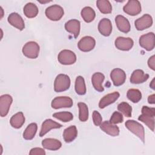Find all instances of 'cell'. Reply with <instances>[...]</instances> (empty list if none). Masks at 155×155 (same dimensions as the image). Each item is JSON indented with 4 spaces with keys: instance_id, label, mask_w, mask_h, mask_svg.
Returning a JSON list of instances; mask_svg holds the SVG:
<instances>
[{
    "instance_id": "obj_1",
    "label": "cell",
    "mask_w": 155,
    "mask_h": 155,
    "mask_svg": "<svg viewBox=\"0 0 155 155\" xmlns=\"http://www.w3.org/2000/svg\"><path fill=\"white\" fill-rule=\"evenodd\" d=\"M125 127L134 134L137 136L140 140L145 142V130L143 127L138 122L134 120H128L126 121Z\"/></svg>"
},
{
    "instance_id": "obj_26",
    "label": "cell",
    "mask_w": 155,
    "mask_h": 155,
    "mask_svg": "<svg viewBox=\"0 0 155 155\" xmlns=\"http://www.w3.org/2000/svg\"><path fill=\"white\" fill-rule=\"evenodd\" d=\"M38 8L36 4L32 2H28L24 7V13L28 18H33L38 14Z\"/></svg>"
},
{
    "instance_id": "obj_31",
    "label": "cell",
    "mask_w": 155,
    "mask_h": 155,
    "mask_svg": "<svg viewBox=\"0 0 155 155\" xmlns=\"http://www.w3.org/2000/svg\"><path fill=\"white\" fill-rule=\"evenodd\" d=\"M127 98L133 103H137L142 99V93L138 89L131 88L127 93Z\"/></svg>"
},
{
    "instance_id": "obj_4",
    "label": "cell",
    "mask_w": 155,
    "mask_h": 155,
    "mask_svg": "<svg viewBox=\"0 0 155 155\" xmlns=\"http://www.w3.org/2000/svg\"><path fill=\"white\" fill-rule=\"evenodd\" d=\"M39 46L35 41H29L27 42L22 47L23 54L30 59H36L38 58L39 53Z\"/></svg>"
},
{
    "instance_id": "obj_10",
    "label": "cell",
    "mask_w": 155,
    "mask_h": 155,
    "mask_svg": "<svg viewBox=\"0 0 155 155\" xmlns=\"http://www.w3.org/2000/svg\"><path fill=\"white\" fill-rule=\"evenodd\" d=\"M110 78L116 87H119L124 84L126 80V74L120 68H114L110 73Z\"/></svg>"
},
{
    "instance_id": "obj_13",
    "label": "cell",
    "mask_w": 155,
    "mask_h": 155,
    "mask_svg": "<svg viewBox=\"0 0 155 155\" xmlns=\"http://www.w3.org/2000/svg\"><path fill=\"white\" fill-rule=\"evenodd\" d=\"M134 42L130 38L118 37L114 41V45L116 47L120 50L128 51L131 50L133 46Z\"/></svg>"
},
{
    "instance_id": "obj_7",
    "label": "cell",
    "mask_w": 155,
    "mask_h": 155,
    "mask_svg": "<svg viewBox=\"0 0 155 155\" xmlns=\"http://www.w3.org/2000/svg\"><path fill=\"white\" fill-rule=\"evenodd\" d=\"M73 102L71 98L68 96H58L51 101V107L54 109L61 108H70L73 106Z\"/></svg>"
},
{
    "instance_id": "obj_37",
    "label": "cell",
    "mask_w": 155,
    "mask_h": 155,
    "mask_svg": "<svg viewBox=\"0 0 155 155\" xmlns=\"http://www.w3.org/2000/svg\"><path fill=\"white\" fill-rule=\"evenodd\" d=\"M92 118H93V123L96 126H99L102 124V117L101 114L97 111L94 110L93 112Z\"/></svg>"
},
{
    "instance_id": "obj_34",
    "label": "cell",
    "mask_w": 155,
    "mask_h": 155,
    "mask_svg": "<svg viewBox=\"0 0 155 155\" xmlns=\"http://www.w3.org/2000/svg\"><path fill=\"white\" fill-rule=\"evenodd\" d=\"M139 120L143 122L152 131L154 130V117L142 114L138 117Z\"/></svg>"
},
{
    "instance_id": "obj_40",
    "label": "cell",
    "mask_w": 155,
    "mask_h": 155,
    "mask_svg": "<svg viewBox=\"0 0 155 155\" xmlns=\"http://www.w3.org/2000/svg\"><path fill=\"white\" fill-rule=\"evenodd\" d=\"M148 65L153 70H155V56L153 55L148 60Z\"/></svg>"
},
{
    "instance_id": "obj_16",
    "label": "cell",
    "mask_w": 155,
    "mask_h": 155,
    "mask_svg": "<svg viewBox=\"0 0 155 155\" xmlns=\"http://www.w3.org/2000/svg\"><path fill=\"white\" fill-rule=\"evenodd\" d=\"M148 78V74L145 73L142 70L137 69L132 73L130 77V82L134 84H139L147 81Z\"/></svg>"
},
{
    "instance_id": "obj_36",
    "label": "cell",
    "mask_w": 155,
    "mask_h": 155,
    "mask_svg": "<svg viewBox=\"0 0 155 155\" xmlns=\"http://www.w3.org/2000/svg\"><path fill=\"white\" fill-rule=\"evenodd\" d=\"M123 120H124V118L122 113L118 111H114L112 114L109 121L113 124H117L122 123Z\"/></svg>"
},
{
    "instance_id": "obj_6",
    "label": "cell",
    "mask_w": 155,
    "mask_h": 155,
    "mask_svg": "<svg viewBox=\"0 0 155 155\" xmlns=\"http://www.w3.org/2000/svg\"><path fill=\"white\" fill-rule=\"evenodd\" d=\"M139 45L147 51H151L154 48V34L153 32L142 35L139 38Z\"/></svg>"
},
{
    "instance_id": "obj_11",
    "label": "cell",
    "mask_w": 155,
    "mask_h": 155,
    "mask_svg": "<svg viewBox=\"0 0 155 155\" xmlns=\"http://www.w3.org/2000/svg\"><path fill=\"white\" fill-rule=\"evenodd\" d=\"M13 102L12 97L8 94L1 95L0 97V115L5 117L8 113L10 107Z\"/></svg>"
},
{
    "instance_id": "obj_23",
    "label": "cell",
    "mask_w": 155,
    "mask_h": 155,
    "mask_svg": "<svg viewBox=\"0 0 155 155\" xmlns=\"http://www.w3.org/2000/svg\"><path fill=\"white\" fill-rule=\"evenodd\" d=\"M42 147L48 150L56 151L59 150L61 146V142L56 139L53 138H46L42 141Z\"/></svg>"
},
{
    "instance_id": "obj_27",
    "label": "cell",
    "mask_w": 155,
    "mask_h": 155,
    "mask_svg": "<svg viewBox=\"0 0 155 155\" xmlns=\"http://www.w3.org/2000/svg\"><path fill=\"white\" fill-rule=\"evenodd\" d=\"M81 15L84 21L87 23L92 22L96 17L94 10L90 7H84L81 10Z\"/></svg>"
},
{
    "instance_id": "obj_8",
    "label": "cell",
    "mask_w": 155,
    "mask_h": 155,
    "mask_svg": "<svg viewBox=\"0 0 155 155\" xmlns=\"http://www.w3.org/2000/svg\"><path fill=\"white\" fill-rule=\"evenodd\" d=\"M141 4L137 0H130L124 6V12L128 15L136 16L141 12Z\"/></svg>"
},
{
    "instance_id": "obj_9",
    "label": "cell",
    "mask_w": 155,
    "mask_h": 155,
    "mask_svg": "<svg viewBox=\"0 0 155 155\" xmlns=\"http://www.w3.org/2000/svg\"><path fill=\"white\" fill-rule=\"evenodd\" d=\"M96 45L95 39L90 36L82 38L78 43V48L84 52H88L92 50Z\"/></svg>"
},
{
    "instance_id": "obj_28",
    "label": "cell",
    "mask_w": 155,
    "mask_h": 155,
    "mask_svg": "<svg viewBox=\"0 0 155 155\" xmlns=\"http://www.w3.org/2000/svg\"><path fill=\"white\" fill-rule=\"evenodd\" d=\"M38 130V125L36 123L30 124L23 133V137L25 140H31L34 138Z\"/></svg>"
},
{
    "instance_id": "obj_35",
    "label": "cell",
    "mask_w": 155,
    "mask_h": 155,
    "mask_svg": "<svg viewBox=\"0 0 155 155\" xmlns=\"http://www.w3.org/2000/svg\"><path fill=\"white\" fill-rule=\"evenodd\" d=\"M117 110L125 117H130L131 116L132 107L126 102H122L120 103L117 105Z\"/></svg>"
},
{
    "instance_id": "obj_3",
    "label": "cell",
    "mask_w": 155,
    "mask_h": 155,
    "mask_svg": "<svg viewBox=\"0 0 155 155\" xmlns=\"http://www.w3.org/2000/svg\"><path fill=\"white\" fill-rule=\"evenodd\" d=\"M45 15L48 19L53 21L60 20L64 14L63 8L58 5L54 4L47 7L45 11Z\"/></svg>"
},
{
    "instance_id": "obj_33",
    "label": "cell",
    "mask_w": 155,
    "mask_h": 155,
    "mask_svg": "<svg viewBox=\"0 0 155 155\" xmlns=\"http://www.w3.org/2000/svg\"><path fill=\"white\" fill-rule=\"evenodd\" d=\"M53 117L64 122H70L73 119V114L68 111H62V112L55 113L53 114Z\"/></svg>"
},
{
    "instance_id": "obj_30",
    "label": "cell",
    "mask_w": 155,
    "mask_h": 155,
    "mask_svg": "<svg viewBox=\"0 0 155 155\" xmlns=\"http://www.w3.org/2000/svg\"><path fill=\"white\" fill-rule=\"evenodd\" d=\"M75 91L79 95H84L86 93V85L84 79L82 76H79L75 81Z\"/></svg>"
},
{
    "instance_id": "obj_17",
    "label": "cell",
    "mask_w": 155,
    "mask_h": 155,
    "mask_svg": "<svg viewBox=\"0 0 155 155\" xmlns=\"http://www.w3.org/2000/svg\"><path fill=\"white\" fill-rule=\"evenodd\" d=\"M62 127V125L50 119H47L45 120L41 126V129L39 133V136L42 137L45 134H47L48 131H50L52 129L59 128Z\"/></svg>"
},
{
    "instance_id": "obj_20",
    "label": "cell",
    "mask_w": 155,
    "mask_h": 155,
    "mask_svg": "<svg viewBox=\"0 0 155 155\" xmlns=\"http://www.w3.org/2000/svg\"><path fill=\"white\" fill-rule=\"evenodd\" d=\"M115 22L119 31L127 33L130 31L131 26L128 20L122 15H117L115 18Z\"/></svg>"
},
{
    "instance_id": "obj_24",
    "label": "cell",
    "mask_w": 155,
    "mask_h": 155,
    "mask_svg": "<svg viewBox=\"0 0 155 155\" xmlns=\"http://www.w3.org/2000/svg\"><path fill=\"white\" fill-rule=\"evenodd\" d=\"M78 136V130L75 125H71L65 128L63 133V138L65 142L70 143L73 141Z\"/></svg>"
},
{
    "instance_id": "obj_12",
    "label": "cell",
    "mask_w": 155,
    "mask_h": 155,
    "mask_svg": "<svg viewBox=\"0 0 155 155\" xmlns=\"http://www.w3.org/2000/svg\"><path fill=\"white\" fill-rule=\"evenodd\" d=\"M153 24L152 17L148 14H145L142 17L137 19L134 22L136 28L142 31L150 27Z\"/></svg>"
},
{
    "instance_id": "obj_2",
    "label": "cell",
    "mask_w": 155,
    "mask_h": 155,
    "mask_svg": "<svg viewBox=\"0 0 155 155\" xmlns=\"http://www.w3.org/2000/svg\"><path fill=\"white\" fill-rule=\"evenodd\" d=\"M70 86V79L65 74H59L54 82V90L56 92H62L68 90Z\"/></svg>"
},
{
    "instance_id": "obj_38",
    "label": "cell",
    "mask_w": 155,
    "mask_h": 155,
    "mask_svg": "<svg viewBox=\"0 0 155 155\" xmlns=\"http://www.w3.org/2000/svg\"><path fill=\"white\" fill-rule=\"evenodd\" d=\"M142 114L150 116L152 117L155 116V108L148 107L147 106H143L142 108Z\"/></svg>"
},
{
    "instance_id": "obj_21",
    "label": "cell",
    "mask_w": 155,
    "mask_h": 155,
    "mask_svg": "<svg viewBox=\"0 0 155 155\" xmlns=\"http://www.w3.org/2000/svg\"><path fill=\"white\" fill-rule=\"evenodd\" d=\"M98 30L100 33L104 36H108L112 31V24L108 18L102 19L98 24Z\"/></svg>"
},
{
    "instance_id": "obj_22",
    "label": "cell",
    "mask_w": 155,
    "mask_h": 155,
    "mask_svg": "<svg viewBox=\"0 0 155 155\" xmlns=\"http://www.w3.org/2000/svg\"><path fill=\"white\" fill-rule=\"evenodd\" d=\"M105 79L104 75L100 72L94 73L91 77V82L94 88L99 91L102 92L104 90L102 86V82Z\"/></svg>"
},
{
    "instance_id": "obj_42",
    "label": "cell",
    "mask_w": 155,
    "mask_h": 155,
    "mask_svg": "<svg viewBox=\"0 0 155 155\" xmlns=\"http://www.w3.org/2000/svg\"><path fill=\"white\" fill-rule=\"evenodd\" d=\"M154 80L155 79L153 78L151 81V82H150V87L153 89V90H154L155 89V84H154Z\"/></svg>"
},
{
    "instance_id": "obj_41",
    "label": "cell",
    "mask_w": 155,
    "mask_h": 155,
    "mask_svg": "<svg viewBox=\"0 0 155 155\" xmlns=\"http://www.w3.org/2000/svg\"><path fill=\"white\" fill-rule=\"evenodd\" d=\"M148 102L150 104H155V94H153L150 95L148 97Z\"/></svg>"
},
{
    "instance_id": "obj_19",
    "label": "cell",
    "mask_w": 155,
    "mask_h": 155,
    "mask_svg": "<svg viewBox=\"0 0 155 155\" xmlns=\"http://www.w3.org/2000/svg\"><path fill=\"white\" fill-rule=\"evenodd\" d=\"M100 128L111 136H117L119 134V128L117 126L106 120L100 125Z\"/></svg>"
},
{
    "instance_id": "obj_14",
    "label": "cell",
    "mask_w": 155,
    "mask_h": 155,
    "mask_svg": "<svg viewBox=\"0 0 155 155\" xmlns=\"http://www.w3.org/2000/svg\"><path fill=\"white\" fill-rule=\"evenodd\" d=\"M7 20L11 25L19 30H22L25 28V24L23 19L17 13L13 12L10 13L8 16Z\"/></svg>"
},
{
    "instance_id": "obj_18",
    "label": "cell",
    "mask_w": 155,
    "mask_h": 155,
    "mask_svg": "<svg viewBox=\"0 0 155 155\" xmlns=\"http://www.w3.org/2000/svg\"><path fill=\"white\" fill-rule=\"evenodd\" d=\"M120 96V94L117 91H114L111 93H109L103 97L101 98L99 102V107L101 109L104 108L108 105L114 103L117 100Z\"/></svg>"
},
{
    "instance_id": "obj_5",
    "label": "cell",
    "mask_w": 155,
    "mask_h": 155,
    "mask_svg": "<svg viewBox=\"0 0 155 155\" xmlns=\"http://www.w3.org/2000/svg\"><path fill=\"white\" fill-rule=\"evenodd\" d=\"M58 60L62 65H71L76 61V56L71 50H63L58 54Z\"/></svg>"
},
{
    "instance_id": "obj_29",
    "label": "cell",
    "mask_w": 155,
    "mask_h": 155,
    "mask_svg": "<svg viewBox=\"0 0 155 155\" xmlns=\"http://www.w3.org/2000/svg\"><path fill=\"white\" fill-rule=\"evenodd\" d=\"M96 6L103 14H109L112 12V6L108 0H98L96 1Z\"/></svg>"
},
{
    "instance_id": "obj_25",
    "label": "cell",
    "mask_w": 155,
    "mask_h": 155,
    "mask_svg": "<svg viewBox=\"0 0 155 155\" xmlns=\"http://www.w3.org/2000/svg\"><path fill=\"white\" fill-rule=\"evenodd\" d=\"M25 122V117L22 112L19 111L13 115L10 120V125L12 127L18 129L20 128Z\"/></svg>"
},
{
    "instance_id": "obj_43",
    "label": "cell",
    "mask_w": 155,
    "mask_h": 155,
    "mask_svg": "<svg viewBox=\"0 0 155 155\" xmlns=\"http://www.w3.org/2000/svg\"><path fill=\"white\" fill-rule=\"evenodd\" d=\"M0 11H1V19L2 18L3 16H4V10L2 9V8L1 7H0Z\"/></svg>"
},
{
    "instance_id": "obj_32",
    "label": "cell",
    "mask_w": 155,
    "mask_h": 155,
    "mask_svg": "<svg viewBox=\"0 0 155 155\" xmlns=\"http://www.w3.org/2000/svg\"><path fill=\"white\" fill-rule=\"evenodd\" d=\"M79 108V119L81 122H85L88 119V108L87 105L84 102L78 104Z\"/></svg>"
},
{
    "instance_id": "obj_15",
    "label": "cell",
    "mask_w": 155,
    "mask_h": 155,
    "mask_svg": "<svg viewBox=\"0 0 155 155\" xmlns=\"http://www.w3.org/2000/svg\"><path fill=\"white\" fill-rule=\"evenodd\" d=\"M80 28L81 24L79 21L75 19H70L65 24V29L66 31L73 35L75 38L79 35Z\"/></svg>"
},
{
    "instance_id": "obj_39",
    "label": "cell",
    "mask_w": 155,
    "mask_h": 155,
    "mask_svg": "<svg viewBox=\"0 0 155 155\" xmlns=\"http://www.w3.org/2000/svg\"><path fill=\"white\" fill-rule=\"evenodd\" d=\"M29 154L30 155H45V151L44 150V149L39 148V147H36L31 149Z\"/></svg>"
}]
</instances>
